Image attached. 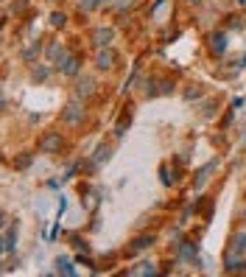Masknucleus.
<instances>
[{"mask_svg": "<svg viewBox=\"0 0 246 277\" xmlns=\"http://www.w3.org/2000/svg\"><path fill=\"white\" fill-rule=\"evenodd\" d=\"M89 42L95 48H109L115 42V28L112 25H101V28H92L89 31Z\"/></svg>", "mask_w": 246, "mask_h": 277, "instance_id": "nucleus-1", "label": "nucleus"}, {"mask_svg": "<svg viewBox=\"0 0 246 277\" xmlns=\"http://www.w3.org/2000/svg\"><path fill=\"white\" fill-rule=\"evenodd\" d=\"M39 148H42V154H59L62 148H65V137L59 132H48L39 140Z\"/></svg>", "mask_w": 246, "mask_h": 277, "instance_id": "nucleus-2", "label": "nucleus"}, {"mask_svg": "<svg viewBox=\"0 0 246 277\" xmlns=\"http://www.w3.org/2000/svg\"><path fill=\"white\" fill-rule=\"evenodd\" d=\"M62 115H65V123H73V126H76V123L84 121L87 110L81 107V98H76V95H73V101H70V104L65 107V112H62Z\"/></svg>", "mask_w": 246, "mask_h": 277, "instance_id": "nucleus-3", "label": "nucleus"}, {"mask_svg": "<svg viewBox=\"0 0 246 277\" xmlns=\"http://www.w3.org/2000/svg\"><path fill=\"white\" fill-rule=\"evenodd\" d=\"M56 65H59V73H65V76H78V70H81V62L73 54H65Z\"/></svg>", "mask_w": 246, "mask_h": 277, "instance_id": "nucleus-4", "label": "nucleus"}, {"mask_svg": "<svg viewBox=\"0 0 246 277\" xmlns=\"http://www.w3.org/2000/svg\"><path fill=\"white\" fill-rule=\"evenodd\" d=\"M115 62H118V54H115V51H109V48H98V56H95L98 70H112Z\"/></svg>", "mask_w": 246, "mask_h": 277, "instance_id": "nucleus-5", "label": "nucleus"}, {"mask_svg": "<svg viewBox=\"0 0 246 277\" xmlns=\"http://www.w3.org/2000/svg\"><path fill=\"white\" fill-rule=\"evenodd\" d=\"M154 244H157V238L148 233V235H140V238H134L132 244H129V249H126V252H129V255H137V252H143V249H148V246H154Z\"/></svg>", "mask_w": 246, "mask_h": 277, "instance_id": "nucleus-6", "label": "nucleus"}, {"mask_svg": "<svg viewBox=\"0 0 246 277\" xmlns=\"http://www.w3.org/2000/svg\"><path fill=\"white\" fill-rule=\"evenodd\" d=\"M92 92H95V78L78 76V81H76V98H87V95H92Z\"/></svg>", "mask_w": 246, "mask_h": 277, "instance_id": "nucleus-7", "label": "nucleus"}, {"mask_svg": "<svg viewBox=\"0 0 246 277\" xmlns=\"http://www.w3.org/2000/svg\"><path fill=\"white\" fill-rule=\"evenodd\" d=\"M14 244H17V230H14V227H6V230H3V246H0L3 255H11V252H14Z\"/></svg>", "mask_w": 246, "mask_h": 277, "instance_id": "nucleus-8", "label": "nucleus"}, {"mask_svg": "<svg viewBox=\"0 0 246 277\" xmlns=\"http://www.w3.org/2000/svg\"><path fill=\"white\" fill-rule=\"evenodd\" d=\"M210 51L215 56H221L224 51H227V34H224V31H215L210 37Z\"/></svg>", "mask_w": 246, "mask_h": 277, "instance_id": "nucleus-9", "label": "nucleus"}, {"mask_svg": "<svg viewBox=\"0 0 246 277\" xmlns=\"http://www.w3.org/2000/svg\"><path fill=\"white\" fill-rule=\"evenodd\" d=\"M179 258H182V260H193V263H199V249H196V244L185 241V244L179 246Z\"/></svg>", "mask_w": 246, "mask_h": 277, "instance_id": "nucleus-10", "label": "nucleus"}, {"mask_svg": "<svg viewBox=\"0 0 246 277\" xmlns=\"http://www.w3.org/2000/svg\"><path fill=\"white\" fill-rule=\"evenodd\" d=\"M227 272H229V275H238V272H246V260L244 258H235L232 252H229V255H227Z\"/></svg>", "mask_w": 246, "mask_h": 277, "instance_id": "nucleus-11", "label": "nucleus"}, {"mask_svg": "<svg viewBox=\"0 0 246 277\" xmlns=\"http://www.w3.org/2000/svg\"><path fill=\"white\" fill-rule=\"evenodd\" d=\"M215 166H218V160H210V163H207V166H204V168H201V171H199V174H196V188L207 182V177H210L212 171H215Z\"/></svg>", "mask_w": 246, "mask_h": 277, "instance_id": "nucleus-12", "label": "nucleus"}, {"mask_svg": "<svg viewBox=\"0 0 246 277\" xmlns=\"http://www.w3.org/2000/svg\"><path fill=\"white\" fill-rule=\"evenodd\" d=\"M109 146L106 143H101L98 148H95V154H92V166H101V163H106V160H109Z\"/></svg>", "mask_w": 246, "mask_h": 277, "instance_id": "nucleus-13", "label": "nucleus"}, {"mask_svg": "<svg viewBox=\"0 0 246 277\" xmlns=\"http://www.w3.org/2000/svg\"><path fill=\"white\" fill-rule=\"evenodd\" d=\"M129 275H157V266L154 263H148V260H143V263H137Z\"/></svg>", "mask_w": 246, "mask_h": 277, "instance_id": "nucleus-14", "label": "nucleus"}, {"mask_svg": "<svg viewBox=\"0 0 246 277\" xmlns=\"http://www.w3.org/2000/svg\"><path fill=\"white\" fill-rule=\"evenodd\" d=\"M246 249V233H238L232 238V246H229V252H232V255H238V252H244Z\"/></svg>", "mask_w": 246, "mask_h": 277, "instance_id": "nucleus-15", "label": "nucleus"}, {"mask_svg": "<svg viewBox=\"0 0 246 277\" xmlns=\"http://www.w3.org/2000/svg\"><path fill=\"white\" fill-rule=\"evenodd\" d=\"M56 272H59V275H67V277L76 275V269L70 266V260H65V258H59V260H56Z\"/></svg>", "mask_w": 246, "mask_h": 277, "instance_id": "nucleus-16", "label": "nucleus"}, {"mask_svg": "<svg viewBox=\"0 0 246 277\" xmlns=\"http://www.w3.org/2000/svg\"><path fill=\"white\" fill-rule=\"evenodd\" d=\"M48 76H51V67H45V65H42V67L36 65V67L31 70V78H34V81H45Z\"/></svg>", "mask_w": 246, "mask_h": 277, "instance_id": "nucleus-17", "label": "nucleus"}, {"mask_svg": "<svg viewBox=\"0 0 246 277\" xmlns=\"http://www.w3.org/2000/svg\"><path fill=\"white\" fill-rule=\"evenodd\" d=\"M101 6V0H78V11L87 14V11H95Z\"/></svg>", "mask_w": 246, "mask_h": 277, "instance_id": "nucleus-18", "label": "nucleus"}, {"mask_svg": "<svg viewBox=\"0 0 246 277\" xmlns=\"http://www.w3.org/2000/svg\"><path fill=\"white\" fill-rule=\"evenodd\" d=\"M62 56H65V51H62V45L59 42H53L51 48H48V59H51V62H59Z\"/></svg>", "mask_w": 246, "mask_h": 277, "instance_id": "nucleus-19", "label": "nucleus"}, {"mask_svg": "<svg viewBox=\"0 0 246 277\" xmlns=\"http://www.w3.org/2000/svg\"><path fill=\"white\" fill-rule=\"evenodd\" d=\"M39 48H42V42H34L31 48H25V51H22V59H25V62H34V56L39 54Z\"/></svg>", "mask_w": 246, "mask_h": 277, "instance_id": "nucleus-20", "label": "nucleus"}, {"mask_svg": "<svg viewBox=\"0 0 246 277\" xmlns=\"http://www.w3.org/2000/svg\"><path fill=\"white\" fill-rule=\"evenodd\" d=\"M65 22H67V17L62 11H53V14H51V25H53V28H65Z\"/></svg>", "mask_w": 246, "mask_h": 277, "instance_id": "nucleus-21", "label": "nucleus"}, {"mask_svg": "<svg viewBox=\"0 0 246 277\" xmlns=\"http://www.w3.org/2000/svg\"><path fill=\"white\" fill-rule=\"evenodd\" d=\"M201 95H204L201 84H193V87H190L188 92H185V98H188V101H196V98H201Z\"/></svg>", "mask_w": 246, "mask_h": 277, "instance_id": "nucleus-22", "label": "nucleus"}, {"mask_svg": "<svg viewBox=\"0 0 246 277\" xmlns=\"http://www.w3.org/2000/svg\"><path fill=\"white\" fill-rule=\"evenodd\" d=\"M28 166H31V154H22L14 160V168H28Z\"/></svg>", "mask_w": 246, "mask_h": 277, "instance_id": "nucleus-23", "label": "nucleus"}, {"mask_svg": "<svg viewBox=\"0 0 246 277\" xmlns=\"http://www.w3.org/2000/svg\"><path fill=\"white\" fill-rule=\"evenodd\" d=\"M215 107H218L215 101H207V104H204V118H212V112H215Z\"/></svg>", "mask_w": 246, "mask_h": 277, "instance_id": "nucleus-24", "label": "nucleus"}, {"mask_svg": "<svg viewBox=\"0 0 246 277\" xmlns=\"http://www.w3.org/2000/svg\"><path fill=\"white\" fill-rule=\"evenodd\" d=\"M159 174H162V182H165V185H171V182H174V177H171V168H168V166H162V171H159Z\"/></svg>", "mask_w": 246, "mask_h": 277, "instance_id": "nucleus-25", "label": "nucleus"}, {"mask_svg": "<svg viewBox=\"0 0 246 277\" xmlns=\"http://www.w3.org/2000/svg\"><path fill=\"white\" fill-rule=\"evenodd\" d=\"M14 11H25L28 9V0H14V6H11Z\"/></svg>", "mask_w": 246, "mask_h": 277, "instance_id": "nucleus-26", "label": "nucleus"}, {"mask_svg": "<svg viewBox=\"0 0 246 277\" xmlns=\"http://www.w3.org/2000/svg\"><path fill=\"white\" fill-rule=\"evenodd\" d=\"M76 168H78V166H70V168H67V171H65V179L73 177V174H76Z\"/></svg>", "mask_w": 246, "mask_h": 277, "instance_id": "nucleus-27", "label": "nucleus"}, {"mask_svg": "<svg viewBox=\"0 0 246 277\" xmlns=\"http://www.w3.org/2000/svg\"><path fill=\"white\" fill-rule=\"evenodd\" d=\"M129 3H134V0H118V3H115V6H118V9H126V6H129Z\"/></svg>", "mask_w": 246, "mask_h": 277, "instance_id": "nucleus-28", "label": "nucleus"}, {"mask_svg": "<svg viewBox=\"0 0 246 277\" xmlns=\"http://www.w3.org/2000/svg\"><path fill=\"white\" fill-rule=\"evenodd\" d=\"M112 3H118V0H101V6H112Z\"/></svg>", "mask_w": 246, "mask_h": 277, "instance_id": "nucleus-29", "label": "nucleus"}, {"mask_svg": "<svg viewBox=\"0 0 246 277\" xmlns=\"http://www.w3.org/2000/svg\"><path fill=\"white\" fill-rule=\"evenodd\" d=\"M241 65H244V67H246V56H244V62H241Z\"/></svg>", "mask_w": 246, "mask_h": 277, "instance_id": "nucleus-30", "label": "nucleus"}, {"mask_svg": "<svg viewBox=\"0 0 246 277\" xmlns=\"http://www.w3.org/2000/svg\"><path fill=\"white\" fill-rule=\"evenodd\" d=\"M244 222H246V210H244Z\"/></svg>", "mask_w": 246, "mask_h": 277, "instance_id": "nucleus-31", "label": "nucleus"}, {"mask_svg": "<svg viewBox=\"0 0 246 277\" xmlns=\"http://www.w3.org/2000/svg\"><path fill=\"white\" fill-rule=\"evenodd\" d=\"M238 3H246V0H238Z\"/></svg>", "mask_w": 246, "mask_h": 277, "instance_id": "nucleus-32", "label": "nucleus"}]
</instances>
